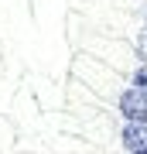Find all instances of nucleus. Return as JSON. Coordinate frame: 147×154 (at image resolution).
Segmentation results:
<instances>
[{
  "instance_id": "obj_3",
  "label": "nucleus",
  "mask_w": 147,
  "mask_h": 154,
  "mask_svg": "<svg viewBox=\"0 0 147 154\" xmlns=\"http://www.w3.org/2000/svg\"><path fill=\"white\" fill-rule=\"evenodd\" d=\"M133 86H140L144 93H147V62H144V65H140V69L133 72Z\"/></svg>"
},
{
  "instance_id": "obj_2",
  "label": "nucleus",
  "mask_w": 147,
  "mask_h": 154,
  "mask_svg": "<svg viewBox=\"0 0 147 154\" xmlns=\"http://www.w3.org/2000/svg\"><path fill=\"white\" fill-rule=\"evenodd\" d=\"M123 151H147V123L144 120H127L120 134Z\"/></svg>"
},
{
  "instance_id": "obj_1",
  "label": "nucleus",
  "mask_w": 147,
  "mask_h": 154,
  "mask_svg": "<svg viewBox=\"0 0 147 154\" xmlns=\"http://www.w3.org/2000/svg\"><path fill=\"white\" fill-rule=\"evenodd\" d=\"M120 113L127 116V120H144V123H147V93H144L140 86L123 89V96H120Z\"/></svg>"
}]
</instances>
